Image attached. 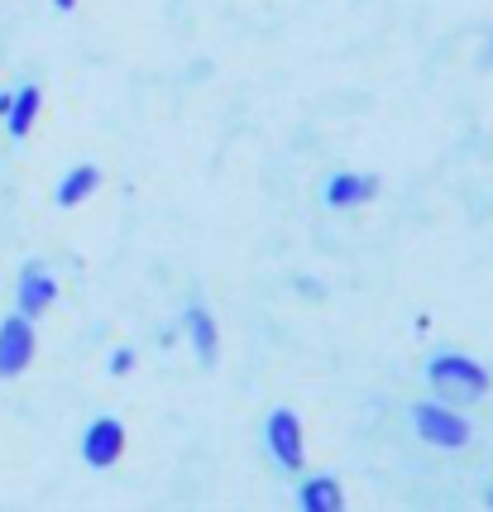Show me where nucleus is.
I'll list each match as a JSON object with an SVG mask.
<instances>
[{
	"instance_id": "nucleus-1",
	"label": "nucleus",
	"mask_w": 493,
	"mask_h": 512,
	"mask_svg": "<svg viewBox=\"0 0 493 512\" xmlns=\"http://www.w3.org/2000/svg\"><path fill=\"white\" fill-rule=\"evenodd\" d=\"M426 383H431V393L441 402H450V407H470V402H479L493 388L489 369L470 355H455V350H446V355H436L426 364Z\"/></svg>"
},
{
	"instance_id": "nucleus-2",
	"label": "nucleus",
	"mask_w": 493,
	"mask_h": 512,
	"mask_svg": "<svg viewBox=\"0 0 493 512\" xmlns=\"http://www.w3.org/2000/svg\"><path fill=\"white\" fill-rule=\"evenodd\" d=\"M407 417H412V431L422 436L426 446H436V450H465L470 446V436H474V426L441 398L412 402V407H407Z\"/></svg>"
},
{
	"instance_id": "nucleus-3",
	"label": "nucleus",
	"mask_w": 493,
	"mask_h": 512,
	"mask_svg": "<svg viewBox=\"0 0 493 512\" xmlns=\"http://www.w3.org/2000/svg\"><path fill=\"white\" fill-rule=\"evenodd\" d=\"M264 446H269L273 465L302 474L307 469V436H302V417L292 407H273L269 422H264Z\"/></svg>"
},
{
	"instance_id": "nucleus-4",
	"label": "nucleus",
	"mask_w": 493,
	"mask_h": 512,
	"mask_svg": "<svg viewBox=\"0 0 493 512\" xmlns=\"http://www.w3.org/2000/svg\"><path fill=\"white\" fill-rule=\"evenodd\" d=\"M34 355H39V335H34V321L29 316H5L0 321V383L20 379L24 369L34 364Z\"/></svg>"
},
{
	"instance_id": "nucleus-5",
	"label": "nucleus",
	"mask_w": 493,
	"mask_h": 512,
	"mask_svg": "<svg viewBox=\"0 0 493 512\" xmlns=\"http://www.w3.org/2000/svg\"><path fill=\"white\" fill-rule=\"evenodd\" d=\"M53 302H58V278H53L39 259H29V264L20 268V283H15V307H20V316L39 321Z\"/></svg>"
},
{
	"instance_id": "nucleus-6",
	"label": "nucleus",
	"mask_w": 493,
	"mask_h": 512,
	"mask_svg": "<svg viewBox=\"0 0 493 512\" xmlns=\"http://www.w3.org/2000/svg\"><path fill=\"white\" fill-rule=\"evenodd\" d=\"M120 455H125V422L120 417H96L82 431V460L91 469H111L120 465Z\"/></svg>"
},
{
	"instance_id": "nucleus-7",
	"label": "nucleus",
	"mask_w": 493,
	"mask_h": 512,
	"mask_svg": "<svg viewBox=\"0 0 493 512\" xmlns=\"http://www.w3.org/2000/svg\"><path fill=\"white\" fill-rule=\"evenodd\" d=\"M383 192V182L374 173H355V168H340L326 178V206L336 211H355V206H369V201Z\"/></svg>"
},
{
	"instance_id": "nucleus-8",
	"label": "nucleus",
	"mask_w": 493,
	"mask_h": 512,
	"mask_svg": "<svg viewBox=\"0 0 493 512\" xmlns=\"http://www.w3.org/2000/svg\"><path fill=\"white\" fill-rule=\"evenodd\" d=\"M182 331H187V340H192V350H197V359H202L206 369L216 364V355H221V335H216V316L206 312V307H187L182 312Z\"/></svg>"
},
{
	"instance_id": "nucleus-9",
	"label": "nucleus",
	"mask_w": 493,
	"mask_h": 512,
	"mask_svg": "<svg viewBox=\"0 0 493 512\" xmlns=\"http://www.w3.org/2000/svg\"><path fill=\"white\" fill-rule=\"evenodd\" d=\"M297 508L302 512H340L345 508V489H340L331 474H312L297 484Z\"/></svg>"
},
{
	"instance_id": "nucleus-10",
	"label": "nucleus",
	"mask_w": 493,
	"mask_h": 512,
	"mask_svg": "<svg viewBox=\"0 0 493 512\" xmlns=\"http://www.w3.org/2000/svg\"><path fill=\"white\" fill-rule=\"evenodd\" d=\"M44 111V87H34V82H24L15 96H10V111H5V130L24 139V134L34 130V120Z\"/></svg>"
},
{
	"instance_id": "nucleus-11",
	"label": "nucleus",
	"mask_w": 493,
	"mask_h": 512,
	"mask_svg": "<svg viewBox=\"0 0 493 512\" xmlns=\"http://www.w3.org/2000/svg\"><path fill=\"white\" fill-rule=\"evenodd\" d=\"M91 192H101V168L96 163H77L72 173H63V182H58V206H82V201H91Z\"/></svg>"
},
{
	"instance_id": "nucleus-12",
	"label": "nucleus",
	"mask_w": 493,
	"mask_h": 512,
	"mask_svg": "<svg viewBox=\"0 0 493 512\" xmlns=\"http://www.w3.org/2000/svg\"><path fill=\"white\" fill-rule=\"evenodd\" d=\"M111 374H115V379H125V374H135V350H115V359H111Z\"/></svg>"
},
{
	"instance_id": "nucleus-13",
	"label": "nucleus",
	"mask_w": 493,
	"mask_h": 512,
	"mask_svg": "<svg viewBox=\"0 0 493 512\" xmlns=\"http://www.w3.org/2000/svg\"><path fill=\"white\" fill-rule=\"evenodd\" d=\"M10 96H15V91H0V120H5V111H10Z\"/></svg>"
},
{
	"instance_id": "nucleus-14",
	"label": "nucleus",
	"mask_w": 493,
	"mask_h": 512,
	"mask_svg": "<svg viewBox=\"0 0 493 512\" xmlns=\"http://www.w3.org/2000/svg\"><path fill=\"white\" fill-rule=\"evenodd\" d=\"M53 10H63V15H68V10H77V0H53Z\"/></svg>"
},
{
	"instance_id": "nucleus-15",
	"label": "nucleus",
	"mask_w": 493,
	"mask_h": 512,
	"mask_svg": "<svg viewBox=\"0 0 493 512\" xmlns=\"http://www.w3.org/2000/svg\"><path fill=\"white\" fill-rule=\"evenodd\" d=\"M484 503H489V508H493V489H484Z\"/></svg>"
}]
</instances>
